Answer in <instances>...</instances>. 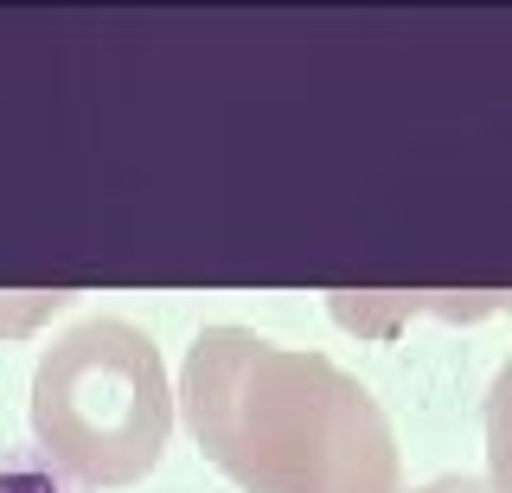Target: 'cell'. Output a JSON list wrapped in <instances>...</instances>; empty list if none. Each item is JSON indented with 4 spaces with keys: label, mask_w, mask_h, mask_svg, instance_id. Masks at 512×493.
<instances>
[{
    "label": "cell",
    "mask_w": 512,
    "mask_h": 493,
    "mask_svg": "<svg viewBox=\"0 0 512 493\" xmlns=\"http://www.w3.org/2000/svg\"><path fill=\"white\" fill-rule=\"evenodd\" d=\"M180 404L199 449L244 493H397L391 423L327 353L205 327L186 353Z\"/></svg>",
    "instance_id": "cell-1"
},
{
    "label": "cell",
    "mask_w": 512,
    "mask_h": 493,
    "mask_svg": "<svg viewBox=\"0 0 512 493\" xmlns=\"http://www.w3.org/2000/svg\"><path fill=\"white\" fill-rule=\"evenodd\" d=\"M32 436L39 455L84 493L154 474L173 436L160 346L109 314L52 340L32 372Z\"/></svg>",
    "instance_id": "cell-2"
},
{
    "label": "cell",
    "mask_w": 512,
    "mask_h": 493,
    "mask_svg": "<svg viewBox=\"0 0 512 493\" xmlns=\"http://www.w3.org/2000/svg\"><path fill=\"white\" fill-rule=\"evenodd\" d=\"M0 493H84L26 442H0Z\"/></svg>",
    "instance_id": "cell-3"
},
{
    "label": "cell",
    "mask_w": 512,
    "mask_h": 493,
    "mask_svg": "<svg viewBox=\"0 0 512 493\" xmlns=\"http://www.w3.org/2000/svg\"><path fill=\"white\" fill-rule=\"evenodd\" d=\"M416 493H493L487 481H468V474H442V481H429V487H416Z\"/></svg>",
    "instance_id": "cell-4"
}]
</instances>
